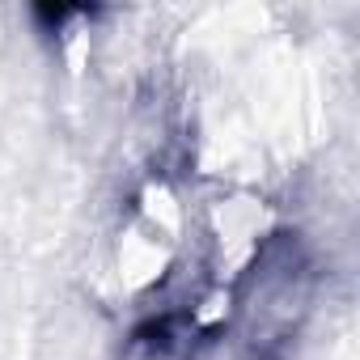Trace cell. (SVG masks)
I'll return each mask as SVG.
<instances>
[{
    "instance_id": "6da1fadb",
    "label": "cell",
    "mask_w": 360,
    "mask_h": 360,
    "mask_svg": "<svg viewBox=\"0 0 360 360\" xmlns=\"http://www.w3.org/2000/svg\"><path fill=\"white\" fill-rule=\"evenodd\" d=\"M309 288H314V267L309 255L292 233H271L242 280L238 292V322L242 335L255 352H276L288 343L309 309Z\"/></svg>"
},
{
    "instance_id": "7a4b0ae2",
    "label": "cell",
    "mask_w": 360,
    "mask_h": 360,
    "mask_svg": "<svg viewBox=\"0 0 360 360\" xmlns=\"http://www.w3.org/2000/svg\"><path fill=\"white\" fill-rule=\"evenodd\" d=\"M200 322L191 309H165L144 318L127 339L119 360H195Z\"/></svg>"
}]
</instances>
